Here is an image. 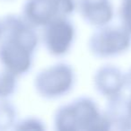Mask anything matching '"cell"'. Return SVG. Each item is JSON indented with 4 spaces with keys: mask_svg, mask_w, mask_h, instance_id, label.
<instances>
[{
    "mask_svg": "<svg viewBox=\"0 0 131 131\" xmlns=\"http://www.w3.org/2000/svg\"><path fill=\"white\" fill-rule=\"evenodd\" d=\"M131 46V34L122 26L105 25L90 37L88 41L90 52L97 58L116 57L128 50Z\"/></svg>",
    "mask_w": 131,
    "mask_h": 131,
    "instance_id": "4",
    "label": "cell"
},
{
    "mask_svg": "<svg viewBox=\"0 0 131 131\" xmlns=\"http://www.w3.org/2000/svg\"><path fill=\"white\" fill-rule=\"evenodd\" d=\"M75 39V26L68 17H57L43 27L42 41L51 56L59 58L67 55Z\"/></svg>",
    "mask_w": 131,
    "mask_h": 131,
    "instance_id": "5",
    "label": "cell"
},
{
    "mask_svg": "<svg viewBox=\"0 0 131 131\" xmlns=\"http://www.w3.org/2000/svg\"><path fill=\"white\" fill-rule=\"evenodd\" d=\"M121 26L131 34V0H122L119 9Z\"/></svg>",
    "mask_w": 131,
    "mask_h": 131,
    "instance_id": "13",
    "label": "cell"
},
{
    "mask_svg": "<svg viewBox=\"0 0 131 131\" xmlns=\"http://www.w3.org/2000/svg\"><path fill=\"white\" fill-rule=\"evenodd\" d=\"M18 120V111L9 100H0V131L14 129Z\"/></svg>",
    "mask_w": 131,
    "mask_h": 131,
    "instance_id": "10",
    "label": "cell"
},
{
    "mask_svg": "<svg viewBox=\"0 0 131 131\" xmlns=\"http://www.w3.org/2000/svg\"><path fill=\"white\" fill-rule=\"evenodd\" d=\"M44 122L36 117H27L17 120L14 130H45Z\"/></svg>",
    "mask_w": 131,
    "mask_h": 131,
    "instance_id": "12",
    "label": "cell"
},
{
    "mask_svg": "<svg viewBox=\"0 0 131 131\" xmlns=\"http://www.w3.org/2000/svg\"><path fill=\"white\" fill-rule=\"evenodd\" d=\"M0 23V64L18 77L26 75L32 68L39 45L38 33L21 15H7Z\"/></svg>",
    "mask_w": 131,
    "mask_h": 131,
    "instance_id": "1",
    "label": "cell"
},
{
    "mask_svg": "<svg viewBox=\"0 0 131 131\" xmlns=\"http://www.w3.org/2000/svg\"><path fill=\"white\" fill-rule=\"evenodd\" d=\"M53 124L58 131L110 130L104 113L88 97H79L60 106L54 114Z\"/></svg>",
    "mask_w": 131,
    "mask_h": 131,
    "instance_id": "2",
    "label": "cell"
},
{
    "mask_svg": "<svg viewBox=\"0 0 131 131\" xmlns=\"http://www.w3.org/2000/svg\"><path fill=\"white\" fill-rule=\"evenodd\" d=\"M107 100L108 104L104 115L109 122L110 130H130L131 114L127 99L120 94Z\"/></svg>",
    "mask_w": 131,
    "mask_h": 131,
    "instance_id": "9",
    "label": "cell"
},
{
    "mask_svg": "<svg viewBox=\"0 0 131 131\" xmlns=\"http://www.w3.org/2000/svg\"><path fill=\"white\" fill-rule=\"evenodd\" d=\"M59 17H68L77 9L75 0H55Z\"/></svg>",
    "mask_w": 131,
    "mask_h": 131,
    "instance_id": "14",
    "label": "cell"
},
{
    "mask_svg": "<svg viewBox=\"0 0 131 131\" xmlns=\"http://www.w3.org/2000/svg\"><path fill=\"white\" fill-rule=\"evenodd\" d=\"M2 36V27H1V23H0V39Z\"/></svg>",
    "mask_w": 131,
    "mask_h": 131,
    "instance_id": "17",
    "label": "cell"
},
{
    "mask_svg": "<svg viewBox=\"0 0 131 131\" xmlns=\"http://www.w3.org/2000/svg\"><path fill=\"white\" fill-rule=\"evenodd\" d=\"M125 88L130 92L131 94V68L125 74Z\"/></svg>",
    "mask_w": 131,
    "mask_h": 131,
    "instance_id": "15",
    "label": "cell"
},
{
    "mask_svg": "<svg viewBox=\"0 0 131 131\" xmlns=\"http://www.w3.org/2000/svg\"><path fill=\"white\" fill-rule=\"evenodd\" d=\"M21 15L34 28H43L53 19L59 17L55 0H25Z\"/></svg>",
    "mask_w": 131,
    "mask_h": 131,
    "instance_id": "7",
    "label": "cell"
},
{
    "mask_svg": "<svg viewBox=\"0 0 131 131\" xmlns=\"http://www.w3.org/2000/svg\"><path fill=\"white\" fill-rule=\"evenodd\" d=\"M77 7L87 24L94 27L108 25L113 19V6L110 0H77Z\"/></svg>",
    "mask_w": 131,
    "mask_h": 131,
    "instance_id": "8",
    "label": "cell"
},
{
    "mask_svg": "<svg viewBox=\"0 0 131 131\" xmlns=\"http://www.w3.org/2000/svg\"><path fill=\"white\" fill-rule=\"evenodd\" d=\"M1 1H5V2H9V1H13V0H1Z\"/></svg>",
    "mask_w": 131,
    "mask_h": 131,
    "instance_id": "18",
    "label": "cell"
},
{
    "mask_svg": "<svg viewBox=\"0 0 131 131\" xmlns=\"http://www.w3.org/2000/svg\"><path fill=\"white\" fill-rule=\"evenodd\" d=\"M18 77L8 70H0V100H9L17 91Z\"/></svg>",
    "mask_w": 131,
    "mask_h": 131,
    "instance_id": "11",
    "label": "cell"
},
{
    "mask_svg": "<svg viewBox=\"0 0 131 131\" xmlns=\"http://www.w3.org/2000/svg\"><path fill=\"white\" fill-rule=\"evenodd\" d=\"M96 91L107 99L122 94L125 89V74L117 67L106 65L100 68L93 77Z\"/></svg>",
    "mask_w": 131,
    "mask_h": 131,
    "instance_id": "6",
    "label": "cell"
},
{
    "mask_svg": "<svg viewBox=\"0 0 131 131\" xmlns=\"http://www.w3.org/2000/svg\"><path fill=\"white\" fill-rule=\"evenodd\" d=\"M75 84V73L68 63L58 62L38 72L33 80L36 93L46 100H56L71 92Z\"/></svg>",
    "mask_w": 131,
    "mask_h": 131,
    "instance_id": "3",
    "label": "cell"
},
{
    "mask_svg": "<svg viewBox=\"0 0 131 131\" xmlns=\"http://www.w3.org/2000/svg\"><path fill=\"white\" fill-rule=\"evenodd\" d=\"M127 103H128V109H129V111H130V114H131V94H130V97L127 99Z\"/></svg>",
    "mask_w": 131,
    "mask_h": 131,
    "instance_id": "16",
    "label": "cell"
}]
</instances>
